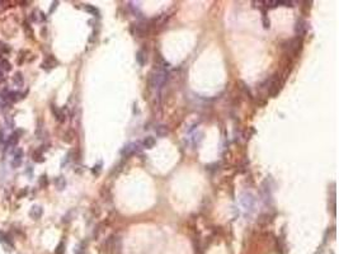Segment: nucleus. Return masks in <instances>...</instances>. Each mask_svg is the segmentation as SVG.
<instances>
[{"instance_id": "412c9836", "label": "nucleus", "mask_w": 339, "mask_h": 254, "mask_svg": "<svg viewBox=\"0 0 339 254\" xmlns=\"http://www.w3.org/2000/svg\"><path fill=\"white\" fill-rule=\"evenodd\" d=\"M47 184H48V179H47V177H46V175H42V177H41V179H39V185H41V187H46Z\"/></svg>"}, {"instance_id": "0eeeda50", "label": "nucleus", "mask_w": 339, "mask_h": 254, "mask_svg": "<svg viewBox=\"0 0 339 254\" xmlns=\"http://www.w3.org/2000/svg\"><path fill=\"white\" fill-rule=\"evenodd\" d=\"M155 132H156L158 136L164 137V136H166V135L169 133V130H168V127L165 125H158L155 127Z\"/></svg>"}, {"instance_id": "f8f14e48", "label": "nucleus", "mask_w": 339, "mask_h": 254, "mask_svg": "<svg viewBox=\"0 0 339 254\" xmlns=\"http://www.w3.org/2000/svg\"><path fill=\"white\" fill-rule=\"evenodd\" d=\"M146 32H147V29L145 27H142V25H136V28H135V35L137 37H145Z\"/></svg>"}, {"instance_id": "aec40b11", "label": "nucleus", "mask_w": 339, "mask_h": 254, "mask_svg": "<svg viewBox=\"0 0 339 254\" xmlns=\"http://www.w3.org/2000/svg\"><path fill=\"white\" fill-rule=\"evenodd\" d=\"M10 51V48L8 47L6 45H4L2 41H0V52H4V54H8Z\"/></svg>"}, {"instance_id": "2eb2a0df", "label": "nucleus", "mask_w": 339, "mask_h": 254, "mask_svg": "<svg viewBox=\"0 0 339 254\" xmlns=\"http://www.w3.org/2000/svg\"><path fill=\"white\" fill-rule=\"evenodd\" d=\"M13 80H14V83H15L18 87H22L23 83H24V79H23L22 73H17V74L13 76Z\"/></svg>"}, {"instance_id": "5701e85b", "label": "nucleus", "mask_w": 339, "mask_h": 254, "mask_svg": "<svg viewBox=\"0 0 339 254\" xmlns=\"http://www.w3.org/2000/svg\"><path fill=\"white\" fill-rule=\"evenodd\" d=\"M263 27L264 28H269V21L267 19V14L263 13Z\"/></svg>"}, {"instance_id": "1a4fd4ad", "label": "nucleus", "mask_w": 339, "mask_h": 254, "mask_svg": "<svg viewBox=\"0 0 339 254\" xmlns=\"http://www.w3.org/2000/svg\"><path fill=\"white\" fill-rule=\"evenodd\" d=\"M56 64H57V61L55 60L52 56H51V57H47L46 60L43 61V64H42V67H43V69H51V67H54Z\"/></svg>"}, {"instance_id": "20e7f679", "label": "nucleus", "mask_w": 339, "mask_h": 254, "mask_svg": "<svg viewBox=\"0 0 339 254\" xmlns=\"http://www.w3.org/2000/svg\"><path fill=\"white\" fill-rule=\"evenodd\" d=\"M307 31V24L305 21L300 19L297 21V23H296V27H295V32H296V35L297 36H304L305 33H306Z\"/></svg>"}, {"instance_id": "7ed1b4c3", "label": "nucleus", "mask_w": 339, "mask_h": 254, "mask_svg": "<svg viewBox=\"0 0 339 254\" xmlns=\"http://www.w3.org/2000/svg\"><path fill=\"white\" fill-rule=\"evenodd\" d=\"M23 162V150L22 149H18L15 152H14V156H13V160H12V166L15 169V168H18L20 166Z\"/></svg>"}, {"instance_id": "9b49d317", "label": "nucleus", "mask_w": 339, "mask_h": 254, "mask_svg": "<svg viewBox=\"0 0 339 254\" xmlns=\"http://www.w3.org/2000/svg\"><path fill=\"white\" fill-rule=\"evenodd\" d=\"M55 184H56V187L57 189H64L65 188V185H66V181H65V178L64 177H57L56 179H55Z\"/></svg>"}, {"instance_id": "393cba45", "label": "nucleus", "mask_w": 339, "mask_h": 254, "mask_svg": "<svg viewBox=\"0 0 339 254\" xmlns=\"http://www.w3.org/2000/svg\"><path fill=\"white\" fill-rule=\"evenodd\" d=\"M75 254H84V253H83L81 250H76V253H75Z\"/></svg>"}, {"instance_id": "f3484780", "label": "nucleus", "mask_w": 339, "mask_h": 254, "mask_svg": "<svg viewBox=\"0 0 339 254\" xmlns=\"http://www.w3.org/2000/svg\"><path fill=\"white\" fill-rule=\"evenodd\" d=\"M136 60L137 62L142 66V65H145V61H146V56L145 54H143V51H139V52L136 54Z\"/></svg>"}, {"instance_id": "4be33fe9", "label": "nucleus", "mask_w": 339, "mask_h": 254, "mask_svg": "<svg viewBox=\"0 0 339 254\" xmlns=\"http://www.w3.org/2000/svg\"><path fill=\"white\" fill-rule=\"evenodd\" d=\"M23 27H24V29H25V32H27V35H28V37H32V29H29L28 28V23L27 22H24V24H23Z\"/></svg>"}, {"instance_id": "dca6fc26", "label": "nucleus", "mask_w": 339, "mask_h": 254, "mask_svg": "<svg viewBox=\"0 0 339 254\" xmlns=\"http://www.w3.org/2000/svg\"><path fill=\"white\" fill-rule=\"evenodd\" d=\"M32 158H33V160H35V162H37V163H41V162H43V155H42V152H41V150H36V151H33V154H32Z\"/></svg>"}, {"instance_id": "ddd939ff", "label": "nucleus", "mask_w": 339, "mask_h": 254, "mask_svg": "<svg viewBox=\"0 0 339 254\" xmlns=\"http://www.w3.org/2000/svg\"><path fill=\"white\" fill-rule=\"evenodd\" d=\"M18 140H19V137H18V135L17 133H13V135H10L9 136V139H8V144H6V146L8 148H13L14 145H17V142H18Z\"/></svg>"}, {"instance_id": "39448f33", "label": "nucleus", "mask_w": 339, "mask_h": 254, "mask_svg": "<svg viewBox=\"0 0 339 254\" xmlns=\"http://www.w3.org/2000/svg\"><path fill=\"white\" fill-rule=\"evenodd\" d=\"M279 87H281V81H279V78L274 76L270 81V87H269V93L272 95H277L278 92H279Z\"/></svg>"}, {"instance_id": "f03ea898", "label": "nucleus", "mask_w": 339, "mask_h": 254, "mask_svg": "<svg viewBox=\"0 0 339 254\" xmlns=\"http://www.w3.org/2000/svg\"><path fill=\"white\" fill-rule=\"evenodd\" d=\"M241 205L244 206L245 210H253L254 207V202H255V200L253 198V196L250 193H245L241 196Z\"/></svg>"}, {"instance_id": "a211bd4d", "label": "nucleus", "mask_w": 339, "mask_h": 254, "mask_svg": "<svg viewBox=\"0 0 339 254\" xmlns=\"http://www.w3.org/2000/svg\"><path fill=\"white\" fill-rule=\"evenodd\" d=\"M85 9H87V10H88L89 13H91V14H94V15L99 17V12H98V9H97V8L91 6V5H85Z\"/></svg>"}, {"instance_id": "f257e3e1", "label": "nucleus", "mask_w": 339, "mask_h": 254, "mask_svg": "<svg viewBox=\"0 0 339 254\" xmlns=\"http://www.w3.org/2000/svg\"><path fill=\"white\" fill-rule=\"evenodd\" d=\"M166 79H168V73H166V70H160V69H158L155 73L151 74V76H150V83H151V85L154 87V88L160 89V88H162L164 84H165Z\"/></svg>"}, {"instance_id": "6e6552de", "label": "nucleus", "mask_w": 339, "mask_h": 254, "mask_svg": "<svg viewBox=\"0 0 339 254\" xmlns=\"http://www.w3.org/2000/svg\"><path fill=\"white\" fill-rule=\"evenodd\" d=\"M51 108H52V112H54V114L56 117V120L60 121V122H64L65 121V114H64V112L61 111V109H58L56 106H52Z\"/></svg>"}, {"instance_id": "423d86ee", "label": "nucleus", "mask_w": 339, "mask_h": 254, "mask_svg": "<svg viewBox=\"0 0 339 254\" xmlns=\"http://www.w3.org/2000/svg\"><path fill=\"white\" fill-rule=\"evenodd\" d=\"M42 214H43V210H42V207L41 206H33L32 208H31V211H29V216L32 217V219H35V220H38L41 216H42Z\"/></svg>"}, {"instance_id": "b1692460", "label": "nucleus", "mask_w": 339, "mask_h": 254, "mask_svg": "<svg viewBox=\"0 0 339 254\" xmlns=\"http://www.w3.org/2000/svg\"><path fill=\"white\" fill-rule=\"evenodd\" d=\"M57 4H58L57 2H55V3H52V8H51V9H50V13H52V12H54V10L56 9V6H57Z\"/></svg>"}, {"instance_id": "9d476101", "label": "nucleus", "mask_w": 339, "mask_h": 254, "mask_svg": "<svg viewBox=\"0 0 339 254\" xmlns=\"http://www.w3.org/2000/svg\"><path fill=\"white\" fill-rule=\"evenodd\" d=\"M142 145H143V148H147V149L154 148V145H155V139L151 137V136H147V137H145V140L142 141Z\"/></svg>"}, {"instance_id": "4468645a", "label": "nucleus", "mask_w": 339, "mask_h": 254, "mask_svg": "<svg viewBox=\"0 0 339 254\" xmlns=\"http://www.w3.org/2000/svg\"><path fill=\"white\" fill-rule=\"evenodd\" d=\"M0 69H3L4 71H9L12 69V65L5 58H0Z\"/></svg>"}, {"instance_id": "6ab92c4d", "label": "nucleus", "mask_w": 339, "mask_h": 254, "mask_svg": "<svg viewBox=\"0 0 339 254\" xmlns=\"http://www.w3.org/2000/svg\"><path fill=\"white\" fill-rule=\"evenodd\" d=\"M64 252H65V244H64V241H61L60 244L57 245L55 254H64Z\"/></svg>"}]
</instances>
